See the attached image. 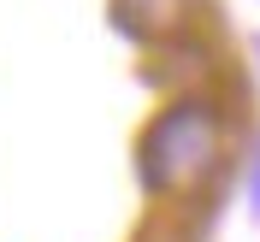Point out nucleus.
I'll use <instances>...</instances> for the list:
<instances>
[{"label": "nucleus", "mask_w": 260, "mask_h": 242, "mask_svg": "<svg viewBox=\"0 0 260 242\" xmlns=\"http://www.w3.org/2000/svg\"><path fill=\"white\" fill-rule=\"evenodd\" d=\"M225 148V118L207 95H178L166 113H154V124L136 142V178L148 195H178L195 189L219 165Z\"/></svg>", "instance_id": "1"}, {"label": "nucleus", "mask_w": 260, "mask_h": 242, "mask_svg": "<svg viewBox=\"0 0 260 242\" xmlns=\"http://www.w3.org/2000/svg\"><path fill=\"white\" fill-rule=\"evenodd\" d=\"M113 18L136 42H160V36H172L189 18V0H113Z\"/></svg>", "instance_id": "2"}, {"label": "nucleus", "mask_w": 260, "mask_h": 242, "mask_svg": "<svg viewBox=\"0 0 260 242\" xmlns=\"http://www.w3.org/2000/svg\"><path fill=\"white\" fill-rule=\"evenodd\" d=\"M254 207H260V160H254Z\"/></svg>", "instance_id": "3"}]
</instances>
